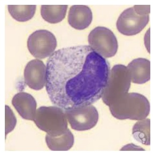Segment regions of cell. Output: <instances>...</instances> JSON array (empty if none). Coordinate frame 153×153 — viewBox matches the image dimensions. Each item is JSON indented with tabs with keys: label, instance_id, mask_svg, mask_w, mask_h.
<instances>
[{
	"label": "cell",
	"instance_id": "3",
	"mask_svg": "<svg viewBox=\"0 0 153 153\" xmlns=\"http://www.w3.org/2000/svg\"><path fill=\"white\" fill-rule=\"evenodd\" d=\"M131 82L127 67L120 64L114 66L110 71L102 97L103 102L109 106L126 95L131 87Z\"/></svg>",
	"mask_w": 153,
	"mask_h": 153
},
{
	"label": "cell",
	"instance_id": "15",
	"mask_svg": "<svg viewBox=\"0 0 153 153\" xmlns=\"http://www.w3.org/2000/svg\"><path fill=\"white\" fill-rule=\"evenodd\" d=\"M150 128L151 122L149 119L140 120L136 123L133 127L132 134L138 142L145 145H150Z\"/></svg>",
	"mask_w": 153,
	"mask_h": 153
},
{
	"label": "cell",
	"instance_id": "13",
	"mask_svg": "<svg viewBox=\"0 0 153 153\" xmlns=\"http://www.w3.org/2000/svg\"><path fill=\"white\" fill-rule=\"evenodd\" d=\"M48 147L53 151H67L73 146L74 137L68 128L62 134L59 135H51L47 134L45 137Z\"/></svg>",
	"mask_w": 153,
	"mask_h": 153
},
{
	"label": "cell",
	"instance_id": "7",
	"mask_svg": "<svg viewBox=\"0 0 153 153\" xmlns=\"http://www.w3.org/2000/svg\"><path fill=\"white\" fill-rule=\"evenodd\" d=\"M64 111L71 128L76 131H83L91 129L98 121L97 110L92 105L79 106Z\"/></svg>",
	"mask_w": 153,
	"mask_h": 153
},
{
	"label": "cell",
	"instance_id": "5",
	"mask_svg": "<svg viewBox=\"0 0 153 153\" xmlns=\"http://www.w3.org/2000/svg\"><path fill=\"white\" fill-rule=\"evenodd\" d=\"M90 47L103 58H109L116 55L118 44L113 32L105 27H96L88 36Z\"/></svg>",
	"mask_w": 153,
	"mask_h": 153
},
{
	"label": "cell",
	"instance_id": "14",
	"mask_svg": "<svg viewBox=\"0 0 153 153\" xmlns=\"http://www.w3.org/2000/svg\"><path fill=\"white\" fill-rule=\"evenodd\" d=\"M67 5H42L41 15L45 21L51 24H56L65 18Z\"/></svg>",
	"mask_w": 153,
	"mask_h": 153
},
{
	"label": "cell",
	"instance_id": "4",
	"mask_svg": "<svg viewBox=\"0 0 153 153\" xmlns=\"http://www.w3.org/2000/svg\"><path fill=\"white\" fill-rule=\"evenodd\" d=\"M34 122L40 129L51 135L61 134L68 129L64 110L58 106H42L37 109Z\"/></svg>",
	"mask_w": 153,
	"mask_h": 153
},
{
	"label": "cell",
	"instance_id": "12",
	"mask_svg": "<svg viewBox=\"0 0 153 153\" xmlns=\"http://www.w3.org/2000/svg\"><path fill=\"white\" fill-rule=\"evenodd\" d=\"M131 82L136 84H143L151 79V62L145 58L133 60L127 66Z\"/></svg>",
	"mask_w": 153,
	"mask_h": 153
},
{
	"label": "cell",
	"instance_id": "16",
	"mask_svg": "<svg viewBox=\"0 0 153 153\" xmlns=\"http://www.w3.org/2000/svg\"><path fill=\"white\" fill-rule=\"evenodd\" d=\"M8 9L13 19L17 21L24 22L29 21L34 16L36 5H9Z\"/></svg>",
	"mask_w": 153,
	"mask_h": 153
},
{
	"label": "cell",
	"instance_id": "18",
	"mask_svg": "<svg viewBox=\"0 0 153 153\" xmlns=\"http://www.w3.org/2000/svg\"><path fill=\"white\" fill-rule=\"evenodd\" d=\"M134 9L136 13L141 15H147L150 13V5H134Z\"/></svg>",
	"mask_w": 153,
	"mask_h": 153
},
{
	"label": "cell",
	"instance_id": "1",
	"mask_svg": "<svg viewBox=\"0 0 153 153\" xmlns=\"http://www.w3.org/2000/svg\"><path fill=\"white\" fill-rule=\"evenodd\" d=\"M46 68L48 97L64 110L100 100L110 71L108 61L88 45L56 51L48 59Z\"/></svg>",
	"mask_w": 153,
	"mask_h": 153
},
{
	"label": "cell",
	"instance_id": "6",
	"mask_svg": "<svg viewBox=\"0 0 153 153\" xmlns=\"http://www.w3.org/2000/svg\"><path fill=\"white\" fill-rule=\"evenodd\" d=\"M28 50L37 59H44L52 55L57 46L56 37L46 30H38L30 36L27 42Z\"/></svg>",
	"mask_w": 153,
	"mask_h": 153
},
{
	"label": "cell",
	"instance_id": "17",
	"mask_svg": "<svg viewBox=\"0 0 153 153\" xmlns=\"http://www.w3.org/2000/svg\"><path fill=\"white\" fill-rule=\"evenodd\" d=\"M17 120L9 106L5 105V136L13 130L16 126Z\"/></svg>",
	"mask_w": 153,
	"mask_h": 153
},
{
	"label": "cell",
	"instance_id": "2",
	"mask_svg": "<svg viewBox=\"0 0 153 153\" xmlns=\"http://www.w3.org/2000/svg\"><path fill=\"white\" fill-rule=\"evenodd\" d=\"M108 106L112 115L119 120H143L150 112L147 98L136 92L127 93Z\"/></svg>",
	"mask_w": 153,
	"mask_h": 153
},
{
	"label": "cell",
	"instance_id": "8",
	"mask_svg": "<svg viewBox=\"0 0 153 153\" xmlns=\"http://www.w3.org/2000/svg\"><path fill=\"white\" fill-rule=\"evenodd\" d=\"M149 15L141 16L136 13L134 8L124 10L117 21L118 31L125 36H130L139 33L149 22Z\"/></svg>",
	"mask_w": 153,
	"mask_h": 153
},
{
	"label": "cell",
	"instance_id": "9",
	"mask_svg": "<svg viewBox=\"0 0 153 153\" xmlns=\"http://www.w3.org/2000/svg\"><path fill=\"white\" fill-rule=\"evenodd\" d=\"M46 76V66L42 61L38 59L29 62L24 69L25 83L33 90H41L45 87Z\"/></svg>",
	"mask_w": 153,
	"mask_h": 153
},
{
	"label": "cell",
	"instance_id": "10",
	"mask_svg": "<svg viewBox=\"0 0 153 153\" xmlns=\"http://www.w3.org/2000/svg\"><path fill=\"white\" fill-rule=\"evenodd\" d=\"M12 104L23 119L34 121L37 102L31 95L25 92L17 93L13 96Z\"/></svg>",
	"mask_w": 153,
	"mask_h": 153
},
{
	"label": "cell",
	"instance_id": "11",
	"mask_svg": "<svg viewBox=\"0 0 153 153\" xmlns=\"http://www.w3.org/2000/svg\"><path fill=\"white\" fill-rule=\"evenodd\" d=\"M68 21L69 24L75 29H85L92 22V11L87 5H73L69 11Z\"/></svg>",
	"mask_w": 153,
	"mask_h": 153
}]
</instances>
